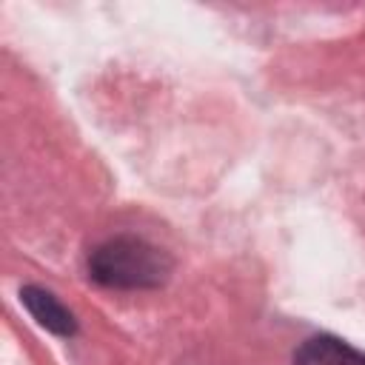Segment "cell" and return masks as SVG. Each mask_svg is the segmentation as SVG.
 Segmentation results:
<instances>
[{
	"mask_svg": "<svg viewBox=\"0 0 365 365\" xmlns=\"http://www.w3.org/2000/svg\"><path fill=\"white\" fill-rule=\"evenodd\" d=\"M294 365H365V354L339 336L317 334L294 351Z\"/></svg>",
	"mask_w": 365,
	"mask_h": 365,
	"instance_id": "3957f363",
	"label": "cell"
},
{
	"mask_svg": "<svg viewBox=\"0 0 365 365\" xmlns=\"http://www.w3.org/2000/svg\"><path fill=\"white\" fill-rule=\"evenodd\" d=\"M171 271V254L134 234L108 237L88 254V277L114 291H154L168 282Z\"/></svg>",
	"mask_w": 365,
	"mask_h": 365,
	"instance_id": "6da1fadb",
	"label": "cell"
},
{
	"mask_svg": "<svg viewBox=\"0 0 365 365\" xmlns=\"http://www.w3.org/2000/svg\"><path fill=\"white\" fill-rule=\"evenodd\" d=\"M20 302L26 305V311L37 319V325H43L46 331H51L54 336L71 339L77 334V319L74 314L43 285H23L20 288Z\"/></svg>",
	"mask_w": 365,
	"mask_h": 365,
	"instance_id": "7a4b0ae2",
	"label": "cell"
}]
</instances>
